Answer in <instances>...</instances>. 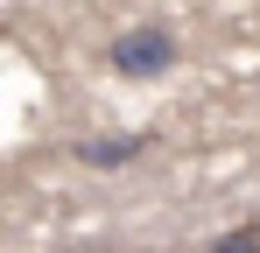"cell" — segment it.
I'll return each instance as SVG.
<instances>
[{"label": "cell", "mask_w": 260, "mask_h": 253, "mask_svg": "<svg viewBox=\"0 0 260 253\" xmlns=\"http://www.w3.org/2000/svg\"><path fill=\"white\" fill-rule=\"evenodd\" d=\"M176 64V36L169 28H134V36L113 42V71L120 78H155V71H169Z\"/></svg>", "instance_id": "1"}]
</instances>
